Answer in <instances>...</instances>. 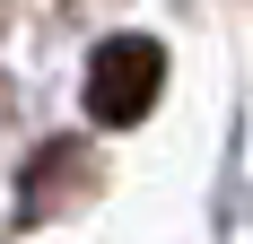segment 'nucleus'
I'll list each match as a JSON object with an SVG mask.
<instances>
[{
	"label": "nucleus",
	"instance_id": "obj_1",
	"mask_svg": "<svg viewBox=\"0 0 253 244\" xmlns=\"http://www.w3.org/2000/svg\"><path fill=\"white\" fill-rule=\"evenodd\" d=\"M157 87H166V44L149 35H105L87 52V114L105 131H131V122H149Z\"/></svg>",
	"mask_w": 253,
	"mask_h": 244
}]
</instances>
